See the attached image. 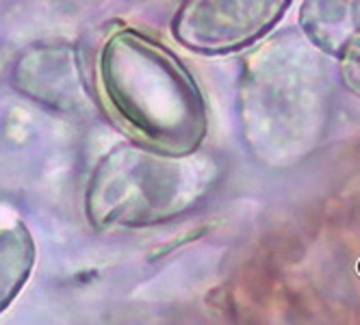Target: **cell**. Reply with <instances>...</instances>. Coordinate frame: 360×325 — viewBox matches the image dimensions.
I'll use <instances>...</instances> for the list:
<instances>
[{"instance_id": "cell-1", "label": "cell", "mask_w": 360, "mask_h": 325, "mask_svg": "<svg viewBox=\"0 0 360 325\" xmlns=\"http://www.w3.org/2000/svg\"><path fill=\"white\" fill-rule=\"evenodd\" d=\"M100 85L128 131L165 154H191L204 135L195 83L165 48L135 31L109 39L100 55Z\"/></svg>"}, {"instance_id": "cell-2", "label": "cell", "mask_w": 360, "mask_h": 325, "mask_svg": "<svg viewBox=\"0 0 360 325\" xmlns=\"http://www.w3.org/2000/svg\"><path fill=\"white\" fill-rule=\"evenodd\" d=\"M189 154L143 152L122 147L96 171L87 195V213L98 226L146 223L174 213L187 193Z\"/></svg>"}, {"instance_id": "cell-3", "label": "cell", "mask_w": 360, "mask_h": 325, "mask_svg": "<svg viewBox=\"0 0 360 325\" xmlns=\"http://www.w3.org/2000/svg\"><path fill=\"white\" fill-rule=\"evenodd\" d=\"M287 0H185L174 20L176 39L198 53H226L259 37Z\"/></svg>"}, {"instance_id": "cell-4", "label": "cell", "mask_w": 360, "mask_h": 325, "mask_svg": "<svg viewBox=\"0 0 360 325\" xmlns=\"http://www.w3.org/2000/svg\"><path fill=\"white\" fill-rule=\"evenodd\" d=\"M33 265V243L20 223H0V310L15 297Z\"/></svg>"}, {"instance_id": "cell-5", "label": "cell", "mask_w": 360, "mask_h": 325, "mask_svg": "<svg viewBox=\"0 0 360 325\" xmlns=\"http://www.w3.org/2000/svg\"><path fill=\"white\" fill-rule=\"evenodd\" d=\"M3 67H5V55H3V50H0V79H3Z\"/></svg>"}]
</instances>
